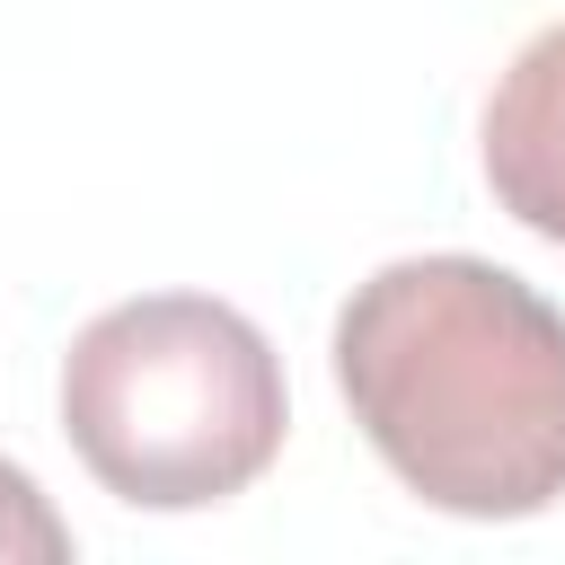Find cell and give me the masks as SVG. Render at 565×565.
<instances>
[{"label": "cell", "mask_w": 565, "mask_h": 565, "mask_svg": "<svg viewBox=\"0 0 565 565\" xmlns=\"http://www.w3.org/2000/svg\"><path fill=\"white\" fill-rule=\"evenodd\" d=\"M62 433L79 468L132 512L230 503L291 433L282 353L212 291L115 300L62 353Z\"/></svg>", "instance_id": "obj_2"}, {"label": "cell", "mask_w": 565, "mask_h": 565, "mask_svg": "<svg viewBox=\"0 0 565 565\" xmlns=\"http://www.w3.org/2000/svg\"><path fill=\"white\" fill-rule=\"evenodd\" d=\"M62 556H71L62 512L35 494V477L18 459H0V565H62Z\"/></svg>", "instance_id": "obj_4"}, {"label": "cell", "mask_w": 565, "mask_h": 565, "mask_svg": "<svg viewBox=\"0 0 565 565\" xmlns=\"http://www.w3.org/2000/svg\"><path fill=\"white\" fill-rule=\"evenodd\" d=\"M335 388L380 468L459 521L565 494V309L486 256H397L335 318Z\"/></svg>", "instance_id": "obj_1"}, {"label": "cell", "mask_w": 565, "mask_h": 565, "mask_svg": "<svg viewBox=\"0 0 565 565\" xmlns=\"http://www.w3.org/2000/svg\"><path fill=\"white\" fill-rule=\"evenodd\" d=\"M477 141H486V185H494V203H503L521 230H539L547 247H565V18L539 26V35L503 62Z\"/></svg>", "instance_id": "obj_3"}]
</instances>
